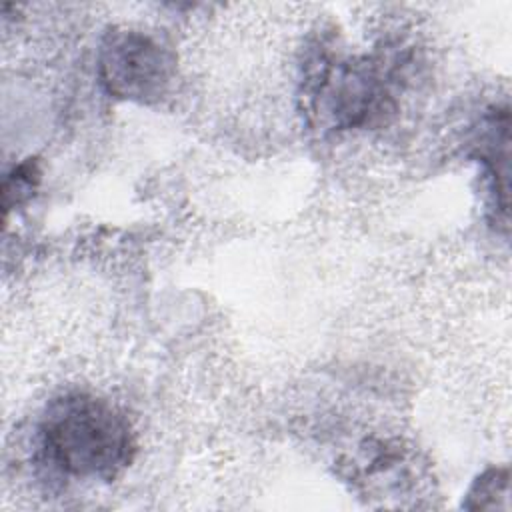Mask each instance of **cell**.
<instances>
[{
  "mask_svg": "<svg viewBox=\"0 0 512 512\" xmlns=\"http://www.w3.org/2000/svg\"><path fill=\"white\" fill-rule=\"evenodd\" d=\"M44 460L74 478H116L134 458L136 440L126 416L84 392L54 398L38 424Z\"/></svg>",
  "mask_w": 512,
  "mask_h": 512,
  "instance_id": "cell-1",
  "label": "cell"
},
{
  "mask_svg": "<svg viewBox=\"0 0 512 512\" xmlns=\"http://www.w3.org/2000/svg\"><path fill=\"white\" fill-rule=\"evenodd\" d=\"M310 114L332 128H356L384 120L392 96L384 72L372 60L322 56L306 80Z\"/></svg>",
  "mask_w": 512,
  "mask_h": 512,
  "instance_id": "cell-2",
  "label": "cell"
},
{
  "mask_svg": "<svg viewBox=\"0 0 512 512\" xmlns=\"http://www.w3.org/2000/svg\"><path fill=\"white\" fill-rule=\"evenodd\" d=\"M174 74L172 54L148 34L114 28L98 52V76L108 94L140 104L158 102Z\"/></svg>",
  "mask_w": 512,
  "mask_h": 512,
  "instance_id": "cell-3",
  "label": "cell"
},
{
  "mask_svg": "<svg viewBox=\"0 0 512 512\" xmlns=\"http://www.w3.org/2000/svg\"><path fill=\"white\" fill-rule=\"evenodd\" d=\"M40 182V168L36 160L28 158L26 162L12 168V172L6 174L2 184V204L4 212L24 204L36 190Z\"/></svg>",
  "mask_w": 512,
  "mask_h": 512,
  "instance_id": "cell-4",
  "label": "cell"
},
{
  "mask_svg": "<svg viewBox=\"0 0 512 512\" xmlns=\"http://www.w3.org/2000/svg\"><path fill=\"white\" fill-rule=\"evenodd\" d=\"M508 496V470L496 468L482 474L476 484L472 486L468 500L464 502L466 508H498V500Z\"/></svg>",
  "mask_w": 512,
  "mask_h": 512,
  "instance_id": "cell-5",
  "label": "cell"
}]
</instances>
